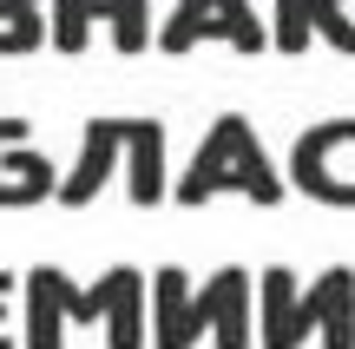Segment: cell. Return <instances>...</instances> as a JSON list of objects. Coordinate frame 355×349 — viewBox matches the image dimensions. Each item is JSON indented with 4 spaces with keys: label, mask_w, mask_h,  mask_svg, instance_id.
Here are the masks:
<instances>
[{
    "label": "cell",
    "mask_w": 355,
    "mask_h": 349,
    "mask_svg": "<svg viewBox=\"0 0 355 349\" xmlns=\"http://www.w3.org/2000/svg\"><path fill=\"white\" fill-rule=\"evenodd\" d=\"M145 290H152V310H145V343L152 349H191L204 337V316H198V297H191V271L184 264H158L152 277H145Z\"/></svg>",
    "instance_id": "obj_8"
},
{
    "label": "cell",
    "mask_w": 355,
    "mask_h": 349,
    "mask_svg": "<svg viewBox=\"0 0 355 349\" xmlns=\"http://www.w3.org/2000/svg\"><path fill=\"white\" fill-rule=\"evenodd\" d=\"M217 191L250 198L257 211H277L283 198H290L277 158L263 152V139H257V126L243 112H217L211 132L198 139V152H191V165L178 171V185H171L178 205H204V198H217Z\"/></svg>",
    "instance_id": "obj_1"
},
{
    "label": "cell",
    "mask_w": 355,
    "mask_h": 349,
    "mask_svg": "<svg viewBox=\"0 0 355 349\" xmlns=\"http://www.w3.org/2000/svg\"><path fill=\"white\" fill-rule=\"evenodd\" d=\"M125 191L139 211L165 205V119H125Z\"/></svg>",
    "instance_id": "obj_12"
},
{
    "label": "cell",
    "mask_w": 355,
    "mask_h": 349,
    "mask_svg": "<svg viewBox=\"0 0 355 349\" xmlns=\"http://www.w3.org/2000/svg\"><path fill=\"white\" fill-rule=\"evenodd\" d=\"M7 290H20V277H13V271H0V349H13V337H7Z\"/></svg>",
    "instance_id": "obj_17"
},
{
    "label": "cell",
    "mask_w": 355,
    "mask_h": 349,
    "mask_svg": "<svg viewBox=\"0 0 355 349\" xmlns=\"http://www.w3.org/2000/svg\"><path fill=\"white\" fill-rule=\"evenodd\" d=\"M191 297H198V316H204L217 349H250L257 343V277L243 264H217Z\"/></svg>",
    "instance_id": "obj_5"
},
{
    "label": "cell",
    "mask_w": 355,
    "mask_h": 349,
    "mask_svg": "<svg viewBox=\"0 0 355 349\" xmlns=\"http://www.w3.org/2000/svg\"><path fill=\"white\" fill-rule=\"evenodd\" d=\"M73 303H79V284L66 264H33L20 277V343L26 349H66V323H73Z\"/></svg>",
    "instance_id": "obj_7"
},
{
    "label": "cell",
    "mask_w": 355,
    "mask_h": 349,
    "mask_svg": "<svg viewBox=\"0 0 355 349\" xmlns=\"http://www.w3.org/2000/svg\"><path fill=\"white\" fill-rule=\"evenodd\" d=\"M343 145H355V119H316V126H303L296 145H290V171H283V185L309 191L316 205L355 211V185L336 178V152H343Z\"/></svg>",
    "instance_id": "obj_4"
},
{
    "label": "cell",
    "mask_w": 355,
    "mask_h": 349,
    "mask_svg": "<svg viewBox=\"0 0 355 349\" xmlns=\"http://www.w3.org/2000/svg\"><path fill=\"white\" fill-rule=\"evenodd\" d=\"M303 20H309V40H329L336 53H355V20L343 13V0H303Z\"/></svg>",
    "instance_id": "obj_15"
},
{
    "label": "cell",
    "mask_w": 355,
    "mask_h": 349,
    "mask_svg": "<svg viewBox=\"0 0 355 349\" xmlns=\"http://www.w3.org/2000/svg\"><path fill=\"white\" fill-rule=\"evenodd\" d=\"M204 40H224V46H237V53H270V20L250 0H178L171 20L152 33V46L178 60V53L204 46Z\"/></svg>",
    "instance_id": "obj_2"
},
{
    "label": "cell",
    "mask_w": 355,
    "mask_h": 349,
    "mask_svg": "<svg viewBox=\"0 0 355 349\" xmlns=\"http://www.w3.org/2000/svg\"><path fill=\"white\" fill-rule=\"evenodd\" d=\"M303 316L322 337V349H355V271L329 264L303 284Z\"/></svg>",
    "instance_id": "obj_11"
},
{
    "label": "cell",
    "mask_w": 355,
    "mask_h": 349,
    "mask_svg": "<svg viewBox=\"0 0 355 349\" xmlns=\"http://www.w3.org/2000/svg\"><path fill=\"white\" fill-rule=\"evenodd\" d=\"M60 191V171L46 152H33V126L20 112H0V211L46 205Z\"/></svg>",
    "instance_id": "obj_6"
},
{
    "label": "cell",
    "mask_w": 355,
    "mask_h": 349,
    "mask_svg": "<svg viewBox=\"0 0 355 349\" xmlns=\"http://www.w3.org/2000/svg\"><path fill=\"white\" fill-rule=\"evenodd\" d=\"M119 158H125V119L92 112L86 126H79V158H73V171L60 178L53 205H92V198L105 191V178H112Z\"/></svg>",
    "instance_id": "obj_10"
},
{
    "label": "cell",
    "mask_w": 355,
    "mask_h": 349,
    "mask_svg": "<svg viewBox=\"0 0 355 349\" xmlns=\"http://www.w3.org/2000/svg\"><path fill=\"white\" fill-rule=\"evenodd\" d=\"M145 310H152L145 271L139 264H112L99 284L79 290L73 323H105V349H145Z\"/></svg>",
    "instance_id": "obj_3"
},
{
    "label": "cell",
    "mask_w": 355,
    "mask_h": 349,
    "mask_svg": "<svg viewBox=\"0 0 355 349\" xmlns=\"http://www.w3.org/2000/svg\"><path fill=\"white\" fill-rule=\"evenodd\" d=\"M92 26H99L92 0H46V40H53V53H86Z\"/></svg>",
    "instance_id": "obj_14"
},
{
    "label": "cell",
    "mask_w": 355,
    "mask_h": 349,
    "mask_svg": "<svg viewBox=\"0 0 355 349\" xmlns=\"http://www.w3.org/2000/svg\"><path fill=\"white\" fill-rule=\"evenodd\" d=\"M270 53H309L303 0H277V20H270Z\"/></svg>",
    "instance_id": "obj_16"
},
{
    "label": "cell",
    "mask_w": 355,
    "mask_h": 349,
    "mask_svg": "<svg viewBox=\"0 0 355 349\" xmlns=\"http://www.w3.org/2000/svg\"><path fill=\"white\" fill-rule=\"evenodd\" d=\"M316 330L303 316V277L290 264L257 271V349H303Z\"/></svg>",
    "instance_id": "obj_9"
},
{
    "label": "cell",
    "mask_w": 355,
    "mask_h": 349,
    "mask_svg": "<svg viewBox=\"0 0 355 349\" xmlns=\"http://www.w3.org/2000/svg\"><path fill=\"white\" fill-rule=\"evenodd\" d=\"M92 13L112 26L119 53H145L152 46V0H92Z\"/></svg>",
    "instance_id": "obj_13"
}]
</instances>
